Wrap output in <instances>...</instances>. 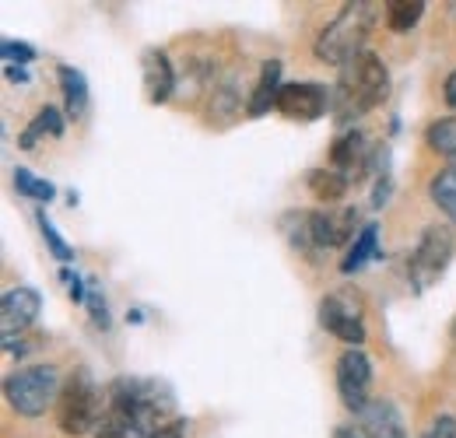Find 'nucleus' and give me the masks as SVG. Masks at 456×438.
<instances>
[{
	"label": "nucleus",
	"mask_w": 456,
	"mask_h": 438,
	"mask_svg": "<svg viewBox=\"0 0 456 438\" xmlns=\"http://www.w3.org/2000/svg\"><path fill=\"white\" fill-rule=\"evenodd\" d=\"M60 277H63V280H67V284H70V288H67V291H70V298H74V302H85V298H88V295H85V288H81V277H77V274H70V271H67V267H63V271H60Z\"/></svg>",
	"instance_id": "c756f323"
},
{
	"label": "nucleus",
	"mask_w": 456,
	"mask_h": 438,
	"mask_svg": "<svg viewBox=\"0 0 456 438\" xmlns=\"http://www.w3.org/2000/svg\"><path fill=\"white\" fill-rule=\"evenodd\" d=\"M369 385H372V361L358 347L344 351L338 358V393H341L344 407L362 414L372 403L369 400Z\"/></svg>",
	"instance_id": "0eeeda50"
},
{
	"label": "nucleus",
	"mask_w": 456,
	"mask_h": 438,
	"mask_svg": "<svg viewBox=\"0 0 456 438\" xmlns=\"http://www.w3.org/2000/svg\"><path fill=\"white\" fill-rule=\"evenodd\" d=\"M372 18H376V4H344V11L320 32L316 39V56L323 63H334V67H347L351 60L365 53V39L372 32Z\"/></svg>",
	"instance_id": "f03ea898"
},
{
	"label": "nucleus",
	"mask_w": 456,
	"mask_h": 438,
	"mask_svg": "<svg viewBox=\"0 0 456 438\" xmlns=\"http://www.w3.org/2000/svg\"><path fill=\"white\" fill-rule=\"evenodd\" d=\"M450 162H453V168H456V155H453V158H450Z\"/></svg>",
	"instance_id": "72a5a7b5"
},
{
	"label": "nucleus",
	"mask_w": 456,
	"mask_h": 438,
	"mask_svg": "<svg viewBox=\"0 0 456 438\" xmlns=\"http://www.w3.org/2000/svg\"><path fill=\"white\" fill-rule=\"evenodd\" d=\"M144 92H148V102H155V106L169 102L172 92H175V74H172L169 56L162 50L144 53Z\"/></svg>",
	"instance_id": "f8f14e48"
},
{
	"label": "nucleus",
	"mask_w": 456,
	"mask_h": 438,
	"mask_svg": "<svg viewBox=\"0 0 456 438\" xmlns=\"http://www.w3.org/2000/svg\"><path fill=\"white\" fill-rule=\"evenodd\" d=\"M119 410H126L137 425V432H155L172 414V393L155 379H116L110 385V400Z\"/></svg>",
	"instance_id": "7ed1b4c3"
},
{
	"label": "nucleus",
	"mask_w": 456,
	"mask_h": 438,
	"mask_svg": "<svg viewBox=\"0 0 456 438\" xmlns=\"http://www.w3.org/2000/svg\"><path fill=\"white\" fill-rule=\"evenodd\" d=\"M43 134H50V137H60L63 134V116H60V110H53V106H43V110L36 112V119H32V126L21 134V151H36V141L43 137Z\"/></svg>",
	"instance_id": "f3484780"
},
{
	"label": "nucleus",
	"mask_w": 456,
	"mask_h": 438,
	"mask_svg": "<svg viewBox=\"0 0 456 438\" xmlns=\"http://www.w3.org/2000/svg\"><path fill=\"white\" fill-rule=\"evenodd\" d=\"M362 432L369 438H407L403 435V421H400L397 407L390 400H372L362 410Z\"/></svg>",
	"instance_id": "4468645a"
},
{
	"label": "nucleus",
	"mask_w": 456,
	"mask_h": 438,
	"mask_svg": "<svg viewBox=\"0 0 456 438\" xmlns=\"http://www.w3.org/2000/svg\"><path fill=\"white\" fill-rule=\"evenodd\" d=\"M425 14V4L421 0H390L387 4V25L394 32H411Z\"/></svg>",
	"instance_id": "4be33fe9"
},
{
	"label": "nucleus",
	"mask_w": 456,
	"mask_h": 438,
	"mask_svg": "<svg viewBox=\"0 0 456 438\" xmlns=\"http://www.w3.org/2000/svg\"><path fill=\"white\" fill-rule=\"evenodd\" d=\"M60 376L53 365H28L18 369L14 376H7L4 396L11 403V410H18L21 418H43L50 407H57L60 400Z\"/></svg>",
	"instance_id": "39448f33"
},
{
	"label": "nucleus",
	"mask_w": 456,
	"mask_h": 438,
	"mask_svg": "<svg viewBox=\"0 0 456 438\" xmlns=\"http://www.w3.org/2000/svg\"><path fill=\"white\" fill-rule=\"evenodd\" d=\"M334 438H369V435H365L362 428H338V432H334Z\"/></svg>",
	"instance_id": "473e14b6"
},
{
	"label": "nucleus",
	"mask_w": 456,
	"mask_h": 438,
	"mask_svg": "<svg viewBox=\"0 0 456 438\" xmlns=\"http://www.w3.org/2000/svg\"><path fill=\"white\" fill-rule=\"evenodd\" d=\"M453 253H456V239L446 224L425 228L421 242L414 246V253H411V260H407V277H411V284H414L418 291L432 288L439 277L446 274Z\"/></svg>",
	"instance_id": "423d86ee"
},
{
	"label": "nucleus",
	"mask_w": 456,
	"mask_h": 438,
	"mask_svg": "<svg viewBox=\"0 0 456 438\" xmlns=\"http://www.w3.org/2000/svg\"><path fill=\"white\" fill-rule=\"evenodd\" d=\"M186 435V421H166V425H159L155 432H137L134 438H183Z\"/></svg>",
	"instance_id": "cd10ccee"
},
{
	"label": "nucleus",
	"mask_w": 456,
	"mask_h": 438,
	"mask_svg": "<svg viewBox=\"0 0 456 438\" xmlns=\"http://www.w3.org/2000/svg\"><path fill=\"white\" fill-rule=\"evenodd\" d=\"M4 74H7V81H18V85L28 81V70L25 67H4Z\"/></svg>",
	"instance_id": "7c9ffc66"
},
{
	"label": "nucleus",
	"mask_w": 456,
	"mask_h": 438,
	"mask_svg": "<svg viewBox=\"0 0 456 438\" xmlns=\"http://www.w3.org/2000/svg\"><path fill=\"white\" fill-rule=\"evenodd\" d=\"M137 435V425L126 410H119L113 403H106L102 418H99V428H95V438H134Z\"/></svg>",
	"instance_id": "412c9836"
},
{
	"label": "nucleus",
	"mask_w": 456,
	"mask_h": 438,
	"mask_svg": "<svg viewBox=\"0 0 456 438\" xmlns=\"http://www.w3.org/2000/svg\"><path fill=\"white\" fill-rule=\"evenodd\" d=\"M376 235H379V228H376V224H365V228L358 231V239H354V246H351L347 260L341 264L344 274H354V271H362L372 256H379V253H376Z\"/></svg>",
	"instance_id": "6ab92c4d"
},
{
	"label": "nucleus",
	"mask_w": 456,
	"mask_h": 438,
	"mask_svg": "<svg viewBox=\"0 0 456 438\" xmlns=\"http://www.w3.org/2000/svg\"><path fill=\"white\" fill-rule=\"evenodd\" d=\"M387 88H390V77H387L383 60L365 50L358 60H351L347 67H341V77H338L330 106H334L341 123H351L362 112L376 110L387 99Z\"/></svg>",
	"instance_id": "f257e3e1"
},
{
	"label": "nucleus",
	"mask_w": 456,
	"mask_h": 438,
	"mask_svg": "<svg viewBox=\"0 0 456 438\" xmlns=\"http://www.w3.org/2000/svg\"><path fill=\"white\" fill-rule=\"evenodd\" d=\"M106 403H102V393L99 385L92 383V376L85 369H77L63 389H60V400H57V425L63 435H95L99 428V418H102Z\"/></svg>",
	"instance_id": "20e7f679"
},
{
	"label": "nucleus",
	"mask_w": 456,
	"mask_h": 438,
	"mask_svg": "<svg viewBox=\"0 0 456 438\" xmlns=\"http://www.w3.org/2000/svg\"><path fill=\"white\" fill-rule=\"evenodd\" d=\"M354 224H358V215H354L351 207H344L341 215H334V211H316V215H313V239H316V249H330V246L347 242L351 231H354Z\"/></svg>",
	"instance_id": "ddd939ff"
},
{
	"label": "nucleus",
	"mask_w": 456,
	"mask_h": 438,
	"mask_svg": "<svg viewBox=\"0 0 456 438\" xmlns=\"http://www.w3.org/2000/svg\"><path fill=\"white\" fill-rule=\"evenodd\" d=\"M320 323L330 329L334 337H341L344 344H362L365 340V323L354 302H347L344 295H330L320 302Z\"/></svg>",
	"instance_id": "9d476101"
},
{
	"label": "nucleus",
	"mask_w": 456,
	"mask_h": 438,
	"mask_svg": "<svg viewBox=\"0 0 456 438\" xmlns=\"http://www.w3.org/2000/svg\"><path fill=\"white\" fill-rule=\"evenodd\" d=\"M281 88H285V85H281V63H278V60H267L264 70H260V81H256V88H253V99H249L246 112H249V116H264L271 106H278Z\"/></svg>",
	"instance_id": "2eb2a0df"
},
{
	"label": "nucleus",
	"mask_w": 456,
	"mask_h": 438,
	"mask_svg": "<svg viewBox=\"0 0 456 438\" xmlns=\"http://www.w3.org/2000/svg\"><path fill=\"white\" fill-rule=\"evenodd\" d=\"M428 193H432L436 207H439V211L456 224V168L453 165H450V168H443V172L432 179Z\"/></svg>",
	"instance_id": "aec40b11"
},
{
	"label": "nucleus",
	"mask_w": 456,
	"mask_h": 438,
	"mask_svg": "<svg viewBox=\"0 0 456 438\" xmlns=\"http://www.w3.org/2000/svg\"><path fill=\"white\" fill-rule=\"evenodd\" d=\"M446 102H450V106L456 110V70L450 74V77H446Z\"/></svg>",
	"instance_id": "2f4dec72"
},
{
	"label": "nucleus",
	"mask_w": 456,
	"mask_h": 438,
	"mask_svg": "<svg viewBox=\"0 0 456 438\" xmlns=\"http://www.w3.org/2000/svg\"><path fill=\"white\" fill-rule=\"evenodd\" d=\"M36 221H39V231H43V239H46V246H50L53 260H60V264H70V260H74V253H70V246L60 239V231L53 228V221L46 218V211H39V215H36Z\"/></svg>",
	"instance_id": "393cba45"
},
{
	"label": "nucleus",
	"mask_w": 456,
	"mask_h": 438,
	"mask_svg": "<svg viewBox=\"0 0 456 438\" xmlns=\"http://www.w3.org/2000/svg\"><path fill=\"white\" fill-rule=\"evenodd\" d=\"M453 340H456V327H453Z\"/></svg>",
	"instance_id": "f704fd0d"
},
{
	"label": "nucleus",
	"mask_w": 456,
	"mask_h": 438,
	"mask_svg": "<svg viewBox=\"0 0 456 438\" xmlns=\"http://www.w3.org/2000/svg\"><path fill=\"white\" fill-rule=\"evenodd\" d=\"M330 102H334V95H330L323 85L295 81V85H285V88H281L274 110L281 112L285 119H295V123H313V119H320V116L327 112Z\"/></svg>",
	"instance_id": "6e6552de"
},
{
	"label": "nucleus",
	"mask_w": 456,
	"mask_h": 438,
	"mask_svg": "<svg viewBox=\"0 0 456 438\" xmlns=\"http://www.w3.org/2000/svg\"><path fill=\"white\" fill-rule=\"evenodd\" d=\"M39 309H43V298H39L36 288H11L0 298V329H4V337H14V333L32 327Z\"/></svg>",
	"instance_id": "9b49d317"
},
{
	"label": "nucleus",
	"mask_w": 456,
	"mask_h": 438,
	"mask_svg": "<svg viewBox=\"0 0 456 438\" xmlns=\"http://www.w3.org/2000/svg\"><path fill=\"white\" fill-rule=\"evenodd\" d=\"M369 162H372V148H369V137L362 130H347L344 137L334 141V148H330V168L341 175L347 186L358 182V179H365Z\"/></svg>",
	"instance_id": "1a4fd4ad"
},
{
	"label": "nucleus",
	"mask_w": 456,
	"mask_h": 438,
	"mask_svg": "<svg viewBox=\"0 0 456 438\" xmlns=\"http://www.w3.org/2000/svg\"><path fill=\"white\" fill-rule=\"evenodd\" d=\"M309 190H313L316 200L338 204L344 193H347V182H344L334 168H313V172H309Z\"/></svg>",
	"instance_id": "a211bd4d"
},
{
	"label": "nucleus",
	"mask_w": 456,
	"mask_h": 438,
	"mask_svg": "<svg viewBox=\"0 0 456 438\" xmlns=\"http://www.w3.org/2000/svg\"><path fill=\"white\" fill-rule=\"evenodd\" d=\"M60 88H63V102H67V119H85L88 116V81L81 70L74 67H60L57 70Z\"/></svg>",
	"instance_id": "dca6fc26"
},
{
	"label": "nucleus",
	"mask_w": 456,
	"mask_h": 438,
	"mask_svg": "<svg viewBox=\"0 0 456 438\" xmlns=\"http://www.w3.org/2000/svg\"><path fill=\"white\" fill-rule=\"evenodd\" d=\"M88 309H92V323L95 327H110V309H106V298H102V288L99 284H92L88 288Z\"/></svg>",
	"instance_id": "a878e982"
},
{
	"label": "nucleus",
	"mask_w": 456,
	"mask_h": 438,
	"mask_svg": "<svg viewBox=\"0 0 456 438\" xmlns=\"http://www.w3.org/2000/svg\"><path fill=\"white\" fill-rule=\"evenodd\" d=\"M0 56H4L7 67H14V63L21 67V63H32V60H36V50L25 46V43H4V46H0Z\"/></svg>",
	"instance_id": "bb28decb"
},
{
	"label": "nucleus",
	"mask_w": 456,
	"mask_h": 438,
	"mask_svg": "<svg viewBox=\"0 0 456 438\" xmlns=\"http://www.w3.org/2000/svg\"><path fill=\"white\" fill-rule=\"evenodd\" d=\"M14 190L21 193V197H28V200H53L57 197V190H53V182H46V179H39V175H32L28 168H14Z\"/></svg>",
	"instance_id": "b1692460"
},
{
	"label": "nucleus",
	"mask_w": 456,
	"mask_h": 438,
	"mask_svg": "<svg viewBox=\"0 0 456 438\" xmlns=\"http://www.w3.org/2000/svg\"><path fill=\"white\" fill-rule=\"evenodd\" d=\"M425 141H428V148H432L436 155L453 158L456 155V116H443V119H436V123L428 126Z\"/></svg>",
	"instance_id": "5701e85b"
},
{
	"label": "nucleus",
	"mask_w": 456,
	"mask_h": 438,
	"mask_svg": "<svg viewBox=\"0 0 456 438\" xmlns=\"http://www.w3.org/2000/svg\"><path fill=\"white\" fill-rule=\"evenodd\" d=\"M425 438H456V421L453 418H436L432 425H428V432H425Z\"/></svg>",
	"instance_id": "c85d7f7f"
}]
</instances>
